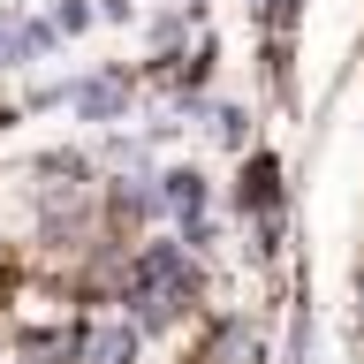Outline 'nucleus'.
I'll return each instance as SVG.
<instances>
[{"mask_svg":"<svg viewBox=\"0 0 364 364\" xmlns=\"http://www.w3.org/2000/svg\"><path fill=\"white\" fill-rule=\"evenodd\" d=\"M122 99H129V84H122V76H107V84H84V107H91V114H114Z\"/></svg>","mask_w":364,"mask_h":364,"instance_id":"3","label":"nucleus"},{"mask_svg":"<svg viewBox=\"0 0 364 364\" xmlns=\"http://www.w3.org/2000/svg\"><path fill=\"white\" fill-rule=\"evenodd\" d=\"M136 326L129 311H107V318H84V334H76V364H136Z\"/></svg>","mask_w":364,"mask_h":364,"instance_id":"1","label":"nucleus"},{"mask_svg":"<svg viewBox=\"0 0 364 364\" xmlns=\"http://www.w3.org/2000/svg\"><path fill=\"white\" fill-rule=\"evenodd\" d=\"M159 205H167V213H175L182 228H198V213H205V182H198V175H167Z\"/></svg>","mask_w":364,"mask_h":364,"instance_id":"2","label":"nucleus"}]
</instances>
